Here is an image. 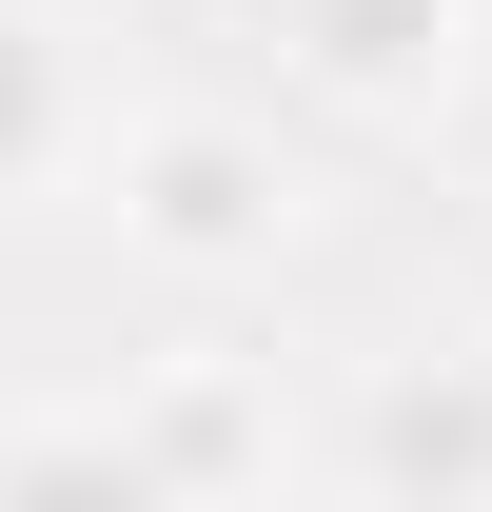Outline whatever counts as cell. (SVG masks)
Here are the masks:
<instances>
[{
    "mask_svg": "<svg viewBox=\"0 0 492 512\" xmlns=\"http://www.w3.org/2000/svg\"><path fill=\"white\" fill-rule=\"evenodd\" d=\"M60 158H79V40L40 20V0H0V197L60 178Z\"/></svg>",
    "mask_w": 492,
    "mask_h": 512,
    "instance_id": "4",
    "label": "cell"
},
{
    "mask_svg": "<svg viewBox=\"0 0 492 512\" xmlns=\"http://www.w3.org/2000/svg\"><path fill=\"white\" fill-rule=\"evenodd\" d=\"M119 237L178 256V276H256V256L296 237V178H276L256 119H138L119 138Z\"/></svg>",
    "mask_w": 492,
    "mask_h": 512,
    "instance_id": "1",
    "label": "cell"
},
{
    "mask_svg": "<svg viewBox=\"0 0 492 512\" xmlns=\"http://www.w3.org/2000/svg\"><path fill=\"white\" fill-rule=\"evenodd\" d=\"M374 493H492V355H433V375L374 394Z\"/></svg>",
    "mask_w": 492,
    "mask_h": 512,
    "instance_id": "3",
    "label": "cell"
},
{
    "mask_svg": "<svg viewBox=\"0 0 492 512\" xmlns=\"http://www.w3.org/2000/svg\"><path fill=\"white\" fill-rule=\"evenodd\" d=\"M453 79H492V0H453Z\"/></svg>",
    "mask_w": 492,
    "mask_h": 512,
    "instance_id": "5",
    "label": "cell"
},
{
    "mask_svg": "<svg viewBox=\"0 0 492 512\" xmlns=\"http://www.w3.org/2000/svg\"><path fill=\"white\" fill-rule=\"evenodd\" d=\"M276 40L315 99H414V79H453V0H276Z\"/></svg>",
    "mask_w": 492,
    "mask_h": 512,
    "instance_id": "2",
    "label": "cell"
}]
</instances>
